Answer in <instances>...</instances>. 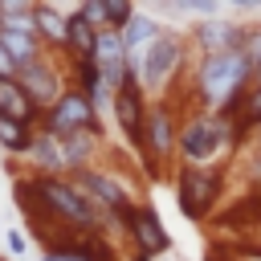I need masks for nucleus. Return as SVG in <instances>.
I'll use <instances>...</instances> for the list:
<instances>
[{"label": "nucleus", "instance_id": "nucleus-24", "mask_svg": "<svg viewBox=\"0 0 261 261\" xmlns=\"http://www.w3.org/2000/svg\"><path fill=\"white\" fill-rule=\"evenodd\" d=\"M130 261H151V257H130Z\"/></svg>", "mask_w": 261, "mask_h": 261}, {"label": "nucleus", "instance_id": "nucleus-16", "mask_svg": "<svg viewBox=\"0 0 261 261\" xmlns=\"http://www.w3.org/2000/svg\"><path fill=\"white\" fill-rule=\"evenodd\" d=\"M0 114L20 122V126H37L41 122V110L29 102V94L20 90L16 77H0Z\"/></svg>", "mask_w": 261, "mask_h": 261}, {"label": "nucleus", "instance_id": "nucleus-3", "mask_svg": "<svg viewBox=\"0 0 261 261\" xmlns=\"http://www.w3.org/2000/svg\"><path fill=\"white\" fill-rule=\"evenodd\" d=\"M188 37L179 33V29H163L151 45H147V53L135 61V69H130V82L143 90V98L147 102H163L167 98V90L175 86V77L184 73V65H188Z\"/></svg>", "mask_w": 261, "mask_h": 261}, {"label": "nucleus", "instance_id": "nucleus-22", "mask_svg": "<svg viewBox=\"0 0 261 261\" xmlns=\"http://www.w3.org/2000/svg\"><path fill=\"white\" fill-rule=\"evenodd\" d=\"M0 77H16V61L4 53V45H0Z\"/></svg>", "mask_w": 261, "mask_h": 261}, {"label": "nucleus", "instance_id": "nucleus-13", "mask_svg": "<svg viewBox=\"0 0 261 261\" xmlns=\"http://www.w3.org/2000/svg\"><path fill=\"white\" fill-rule=\"evenodd\" d=\"M147 106H151V102L143 98V90H139L135 82H126V86L114 94V110H110V118H114V126H118V135H122V143L139 147V130H143Z\"/></svg>", "mask_w": 261, "mask_h": 261}, {"label": "nucleus", "instance_id": "nucleus-8", "mask_svg": "<svg viewBox=\"0 0 261 261\" xmlns=\"http://www.w3.org/2000/svg\"><path fill=\"white\" fill-rule=\"evenodd\" d=\"M16 82H20V90L29 94V102L45 114L61 94H65V73H61V65L53 61V53H41L37 61H29V65H20L16 69Z\"/></svg>", "mask_w": 261, "mask_h": 261}, {"label": "nucleus", "instance_id": "nucleus-10", "mask_svg": "<svg viewBox=\"0 0 261 261\" xmlns=\"http://www.w3.org/2000/svg\"><path fill=\"white\" fill-rule=\"evenodd\" d=\"M90 65L98 69V77L118 94L126 82H130V61H126V49H122V37L114 29H102L94 37V53H90Z\"/></svg>", "mask_w": 261, "mask_h": 261}, {"label": "nucleus", "instance_id": "nucleus-4", "mask_svg": "<svg viewBox=\"0 0 261 261\" xmlns=\"http://www.w3.org/2000/svg\"><path fill=\"white\" fill-rule=\"evenodd\" d=\"M69 179L82 188V196H86L98 212H106V216L118 220V224H122V220L130 216V208L139 204V196L130 192V184H126L118 171H110V167H98V163H94V167L73 171Z\"/></svg>", "mask_w": 261, "mask_h": 261}, {"label": "nucleus", "instance_id": "nucleus-5", "mask_svg": "<svg viewBox=\"0 0 261 261\" xmlns=\"http://www.w3.org/2000/svg\"><path fill=\"white\" fill-rule=\"evenodd\" d=\"M175 143H179V110L175 102H151L147 106V118H143V130H139V159L159 171L171 155H175Z\"/></svg>", "mask_w": 261, "mask_h": 261}, {"label": "nucleus", "instance_id": "nucleus-6", "mask_svg": "<svg viewBox=\"0 0 261 261\" xmlns=\"http://www.w3.org/2000/svg\"><path fill=\"white\" fill-rule=\"evenodd\" d=\"M224 192V171L220 167H184L175 171V204L188 220H204Z\"/></svg>", "mask_w": 261, "mask_h": 261}, {"label": "nucleus", "instance_id": "nucleus-21", "mask_svg": "<svg viewBox=\"0 0 261 261\" xmlns=\"http://www.w3.org/2000/svg\"><path fill=\"white\" fill-rule=\"evenodd\" d=\"M4 245H8L12 257H24V253H29V237H24V228H8V232H4Z\"/></svg>", "mask_w": 261, "mask_h": 261}, {"label": "nucleus", "instance_id": "nucleus-18", "mask_svg": "<svg viewBox=\"0 0 261 261\" xmlns=\"http://www.w3.org/2000/svg\"><path fill=\"white\" fill-rule=\"evenodd\" d=\"M33 130L37 126H20V122H12V118L0 114V151L12 155V159H20L24 147H29V139H33Z\"/></svg>", "mask_w": 261, "mask_h": 261}, {"label": "nucleus", "instance_id": "nucleus-12", "mask_svg": "<svg viewBox=\"0 0 261 261\" xmlns=\"http://www.w3.org/2000/svg\"><path fill=\"white\" fill-rule=\"evenodd\" d=\"M24 175H37V179H49V175H69V163H65V151H61V139L45 135V130H33L24 155Z\"/></svg>", "mask_w": 261, "mask_h": 261}, {"label": "nucleus", "instance_id": "nucleus-19", "mask_svg": "<svg viewBox=\"0 0 261 261\" xmlns=\"http://www.w3.org/2000/svg\"><path fill=\"white\" fill-rule=\"evenodd\" d=\"M241 53L249 57L253 69H261V24H245V33H241Z\"/></svg>", "mask_w": 261, "mask_h": 261}, {"label": "nucleus", "instance_id": "nucleus-15", "mask_svg": "<svg viewBox=\"0 0 261 261\" xmlns=\"http://www.w3.org/2000/svg\"><path fill=\"white\" fill-rule=\"evenodd\" d=\"M65 8L49 4V0H37L33 4V24H37V41L45 53H65Z\"/></svg>", "mask_w": 261, "mask_h": 261}, {"label": "nucleus", "instance_id": "nucleus-11", "mask_svg": "<svg viewBox=\"0 0 261 261\" xmlns=\"http://www.w3.org/2000/svg\"><path fill=\"white\" fill-rule=\"evenodd\" d=\"M241 33L245 24L228 20V16H212V20H196L188 29V45L200 53V57H212V53H228V49H241Z\"/></svg>", "mask_w": 261, "mask_h": 261}, {"label": "nucleus", "instance_id": "nucleus-1", "mask_svg": "<svg viewBox=\"0 0 261 261\" xmlns=\"http://www.w3.org/2000/svg\"><path fill=\"white\" fill-rule=\"evenodd\" d=\"M188 86H192L196 110H204V114H232L237 102L245 98V90L253 86V65H249V57L241 49L196 57Z\"/></svg>", "mask_w": 261, "mask_h": 261}, {"label": "nucleus", "instance_id": "nucleus-2", "mask_svg": "<svg viewBox=\"0 0 261 261\" xmlns=\"http://www.w3.org/2000/svg\"><path fill=\"white\" fill-rule=\"evenodd\" d=\"M245 139V126L232 114H204V110H188L179 118V143L175 155L184 159V167H216L220 155L237 151Z\"/></svg>", "mask_w": 261, "mask_h": 261}, {"label": "nucleus", "instance_id": "nucleus-7", "mask_svg": "<svg viewBox=\"0 0 261 261\" xmlns=\"http://www.w3.org/2000/svg\"><path fill=\"white\" fill-rule=\"evenodd\" d=\"M37 130L53 135V139H65V135H77V130H102V118L94 114L90 98L77 90V86H65V94L41 114Z\"/></svg>", "mask_w": 261, "mask_h": 261}, {"label": "nucleus", "instance_id": "nucleus-9", "mask_svg": "<svg viewBox=\"0 0 261 261\" xmlns=\"http://www.w3.org/2000/svg\"><path fill=\"white\" fill-rule=\"evenodd\" d=\"M122 232H126V241H130V249H135V257H163V253H171V232L163 228V220H159V212L151 208V204H135L130 208V216L122 220Z\"/></svg>", "mask_w": 261, "mask_h": 261}, {"label": "nucleus", "instance_id": "nucleus-20", "mask_svg": "<svg viewBox=\"0 0 261 261\" xmlns=\"http://www.w3.org/2000/svg\"><path fill=\"white\" fill-rule=\"evenodd\" d=\"M245 175L253 184H261V130H253L245 143Z\"/></svg>", "mask_w": 261, "mask_h": 261}, {"label": "nucleus", "instance_id": "nucleus-14", "mask_svg": "<svg viewBox=\"0 0 261 261\" xmlns=\"http://www.w3.org/2000/svg\"><path fill=\"white\" fill-rule=\"evenodd\" d=\"M167 24L155 16V12H147V8H135V16L118 29V37H122V49H126V61H130V69H135V61L147 53V45L163 33Z\"/></svg>", "mask_w": 261, "mask_h": 261}, {"label": "nucleus", "instance_id": "nucleus-23", "mask_svg": "<svg viewBox=\"0 0 261 261\" xmlns=\"http://www.w3.org/2000/svg\"><path fill=\"white\" fill-rule=\"evenodd\" d=\"M253 86H257V90H261V69H253Z\"/></svg>", "mask_w": 261, "mask_h": 261}, {"label": "nucleus", "instance_id": "nucleus-17", "mask_svg": "<svg viewBox=\"0 0 261 261\" xmlns=\"http://www.w3.org/2000/svg\"><path fill=\"white\" fill-rule=\"evenodd\" d=\"M94 37H98V29H90V24L82 20V12L69 8V16H65V57H69V61H90Z\"/></svg>", "mask_w": 261, "mask_h": 261}]
</instances>
